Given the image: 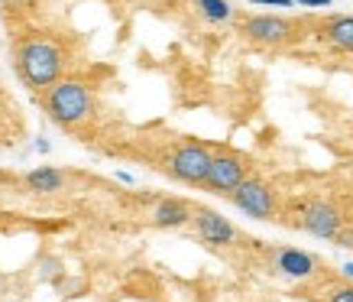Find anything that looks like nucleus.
Listing matches in <instances>:
<instances>
[{
    "instance_id": "nucleus-1",
    "label": "nucleus",
    "mask_w": 353,
    "mask_h": 302,
    "mask_svg": "<svg viewBox=\"0 0 353 302\" xmlns=\"http://www.w3.org/2000/svg\"><path fill=\"white\" fill-rule=\"evenodd\" d=\"M65 55L62 49L49 39H26L17 49V72L30 88H52L55 82H62Z\"/></svg>"
},
{
    "instance_id": "nucleus-2",
    "label": "nucleus",
    "mask_w": 353,
    "mask_h": 302,
    "mask_svg": "<svg viewBox=\"0 0 353 302\" xmlns=\"http://www.w3.org/2000/svg\"><path fill=\"white\" fill-rule=\"evenodd\" d=\"M91 108H94V97H91V88L78 78H65V82H55L49 88V97H46V111L55 124L62 127H78L81 120L91 117Z\"/></svg>"
},
{
    "instance_id": "nucleus-3",
    "label": "nucleus",
    "mask_w": 353,
    "mask_h": 302,
    "mask_svg": "<svg viewBox=\"0 0 353 302\" xmlns=\"http://www.w3.org/2000/svg\"><path fill=\"white\" fill-rule=\"evenodd\" d=\"M230 202H234L243 215L256 218V221H272L276 215V195L263 179H243L230 192Z\"/></svg>"
},
{
    "instance_id": "nucleus-4",
    "label": "nucleus",
    "mask_w": 353,
    "mask_h": 302,
    "mask_svg": "<svg viewBox=\"0 0 353 302\" xmlns=\"http://www.w3.org/2000/svg\"><path fill=\"white\" fill-rule=\"evenodd\" d=\"M208 166H211V153H208L204 143H182L179 150L172 153L169 173L185 185H204Z\"/></svg>"
},
{
    "instance_id": "nucleus-5",
    "label": "nucleus",
    "mask_w": 353,
    "mask_h": 302,
    "mask_svg": "<svg viewBox=\"0 0 353 302\" xmlns=\"http://www.w3.org/2000/svg\"><path fill=\"white\" fill-rule=\"evenodd\" d=\"M243 36L259 46H282L295 39V26L285 17H272V13H259L243 23Z\"/></svg>"
},
{
    "instance_id": "nucleus-6",
    "label": "nucleus",
    "mask_w": 353,
    "mask_h": 302,
    "mask_svg": "<svg viewBox=\"0 0 353 302\" xmlns=\"http://www.w3.org/2000/svg\"><path fill=\"white\" fill-rule=\"evenodd\" d=\"M301 227L308 231L311 238L318 240H334L341 234V211L331 205V202H324V198H314L305 205L301 211Z\"/></svg>"
},
{
    "instance_id": "nucleus-7",
    "label": "nucleus",
    "mask_w": 353,
    "mask_h": 302,
    "mask_svg": "<svg viewBox=\"0 0 353 302\" xmlns=\"http://www.w3.org/2000/svg\"><path fill=\"white\" fill-rule=\"evenodd\" d=\"M246 179V162L234 153H224V156H211V166H208V176H204V185L214 189V192L230 195L236 185Z\"/></svg>"
},
{
    "instance_id": "nucleus-8",
    "label": "nucleus",
    "mask_w": 353,
    "mask_h": 302,
    "mask_svg": "<svg viewBox=\"0 0 353 302\" xmlns=\"http://www.w3.org/2000/svg\"><path fill=\"white\" fill-rule=\"evenodd\" d=\"M192 221H194L198 238H201L204 244H211V247H227V244H234L236 240V227L230 225L221 211L198 208V211H192Z\"/></svg>"
},
{
    "instance_id": "nucleus-9",
    "label": "nucleus",
    "mask_w": 353,
    "mask_h": 302,
    "mask_svg": "<svg viewBox=\"0 0 353 302\" xmlns=\"http://www.w3.org/2000/svg\"><path fill=\"white\" fill-rule=\"evenodd\" d=\"M276 267L285 276H292V280H308L311 273L318 270V260L311 257L308 250H299V247H282L276 254Z\"/></svg>"
},
{
    "instance_id": "nucleus-10",
    "label": "nucleus",
    "mask_w": 353,
    "mask_h": 302,
    "mask_svg": "<svg viewBox=\"0 0 353 302\" xmlns=\"http://www.w3.org/2000/svg\"><path fill=\"white\" fill-rule=\"evenodd\" d=\"M188 221H192V208L185 202H179V198H165L152 211V225L156 227H182Z\"/></svg>"
},
{
    "instance_id": "nucleus-11",
    "label": "nucleus",
    "mask_w": 353,
    "mask_h": 302,
    "mask_svg": "<svg viewBox=\"0 0 353 302\" xmlns=\"http://www.w3.org/2000/svg\"><path fill=\"white\" fill-rule=\"evenodd\" d=\"M26 185H30V192H36V195H52L65 185V176H62V169H55V166H39V169L26 173Z\"/></svg>"
},
{
    "instance_id": "nucleus-12",
    "label": "nucleus",
    "mask_w": 353,
    "mask_h": 302,
    "mask_svg": "<svg viewBox=\"0 0 353 302\" xmlns=\"http://www.w3.org/2000/svg\"><path fill=\"white\" fill-rule=\"evenodd\" d=\"M327 43L341 53H353V17H337L327 26Z\"/></svg>"
},
{
    "instance_id": "nucleus-13",
    "label": "nucleus",
    "mask_w": 353,
    "mask_h": 302,
    "mask_svg": "<svg viewBox=\"0 0 353 302\" xmlns=\"http://www.w3.org/2000/svg\"><path fill=\"white\" fill-rule=\"evenodd\" d=\"M194 7L208 23H227L234 17V3L230 0H194Z\"/></svg>"
},
{
    "instance_id": "nucleus-14",
    "label": "nucleus",
    "mask_w": 353,
    "mask_h": 302,
    "mask_svg": "<svg viewBox=\"0 0 353 302\" xmlns=\"http://www.w3.org/2000/svg\"><path fill=\"white\" fill-rule=\"evenodd\" d=\"M253 7H276V10H289L292 0H250Z\"/></svg>"
},
{
    "instance_id": "nucleus-15",
    "label": "nucleus",
    "mask_w": 353,
    "mask_h": 302,
    "mask_svg": "<svg viewBox=\"0 0 353 302\" xmlns=\"http://www.w3.org/2000/svg\"><path fill=\"white\" fill-rule=\"evenodd\" d=\"M327 302H353V286H341V290H334Z\"/></svg>"
},
{
    "instance_id": "nucleus-16",
    "label": "nucleus",
    "mask_w": 353,
    "mask_h": 302,
    "mask_svg": "<svg viewBox=\"0 0 353 302\" xmlns=\"http://www.w3.org/2000/svg\"><path fill=\"white\" fill-rule=\"evenodd\" d=\"M292 3H299V7H311V10H318V7H331V0H292Z\"/></svg>"
},
{
    "instance_id": "nucleus-17",
    "label": "nucleus",
    "mask_w": 353,
    "mask_h": 302,
    "mask_svg": "<svg viewBox=\"0 0 353 302\" xmlns=\"http://www.w3.org/2000/svg\"><path fill=\"white\" fill-rule=\"evenodd\" d=\"M36 150H39V153H49V140H46V137H39V140H36Z\"/></svg>"
},
{
    "instance_id": "nucleus-18",
    "label": "nucleus",
    "mask_w": 353,
    "mask_h": 302,
    "mask_svg": "<svg viewBox=\"0 0 353 302\" xmlns=\"http://www.w3.org/2000/svg\"><path fill=\"white\" fill-rule=\"evenodd\" d=\"M343 276H347V280H353V260H347V263H343Z\"/></svg>"
},
{
    "instance_id": "nucleus-19",
    "label": "nucleus",
    "mask_w": 353,
    "mask_h": 302,
    "mask_svg": "<svg viewBox=\"0 0 353 302\" xmlns=\"http://www.w3.org/2000/svg\"><path fill=\"white\" fill-rule=\"evenodd\" d=\"M10 3H30V0H10Z\"/></svg>"
}]
</instances>
